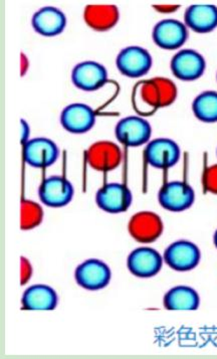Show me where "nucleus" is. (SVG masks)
Here are the masks:
<instances>
[{"instance_id":"5701e85b","label":"nucleus","mask_w":217,"mask_h":359,"mask_svg":"<svg viewBox=\"0 0 217 359\" xmlns=\"http://www.w3.org/2000/svg\"><path fill=\"white\" fill-rule=\"evenodd\" d=\"M193 114L200 121L217 122V92L204 91L200 93L192 102Z\"/></svg>"},{"instance_id":"c85d7f7f","label":"nucleus","mask_w":217,"mask_h":359,"mask_svg":"<svg viewBox=\"0 0 217 359\" xmlns=\"http://www.w3.org/2000/svg\"><path fill=\"white\" fill-rule=\"evenodd\" d=\"M216 80H217V74H216Z\"/></svg>"},{"instance_id":"1a4fd4ad","label":"nucleus","mask_w":217,"mask_h":359,"mask_svg":"<svg viewBox=\"0 0 217 359\" xmlns=\"http://www.w3.org/2000/svg\"><path fill=\"white\" fill-rule=\"evenodd\" d=\"M170 69L173 75L179 80L190 82L202 78L206 69V62L197 50L186 48L173 55Z\"/></svg>"},{"instance_id":"f3484780","label":"nucleus","mask_w":217,"mask_h":359,"mask_svg":"<svg viewBox=\"0 0 217 359\" xmlns=\"http://www.w3.org/2000/svg\"><path fill=\"white\" fill-rule=\"evenodd\" d=\"M96 118L93 108L85 104L74 103L62 110L61 124L70 133L84 134L93 128Z\"/></svg>"},{"instance_id":"6e6552de","label":"nucleus","mask_w":217,"mask_h":359,"mask_svg":"<svg viewBox=\"0 0 217 359\" xmlns=\"http://www.w3.org/2000/svg\"><path fill=\"white\" fill-rule=\"evenodd\" d=\"M131 237L141 244H151L162 236V219L153 212H139L133 215L128 224Z\"/></svg>"},{"instance_id":"b1692460","label":"nucleus","mask_w":217,"mask_h":359,"mask_svg":"<svg viewBox=\"0 0 217 359\" xmlns=\"http://www.w3.org/2000/svg\"><path fill=\"white\" fill-rule=\"evenodd\" d=\"M20 214V228L22 231L36 229L41 224L43 219V208L34 201L25 199L22 203Z\"/></svg>"},{"instance_id":"f257e3e1","label":"nucleus","mask_w":217,"mask_h":359,"mask_svg":"<svg viewBox=\"0 0 217 359\" xmlns=\"http://www.w3.org/2000/svg\"><path fill=\"white\" fill-rule=\"evenodd\" d=\"M178 95L176 85L170 79L156 76L142 81L134 87L132 104L139 116H150L157 110L172 105Z\"/></svg>"},{"instance_id":"cd10ccee","label":"nucleus","mask_w":217,"mask_h":359,"mask_svg":"<svg viewBox=\"0 0 217 359\" xmlns=\"http://www.w3.org/2000/svg\"><path fill=\"white\" fill-rule=\"evenodd\" d=\"M214 245H216V248L217 249V229L216 231V233H214Z\"/></svg>"},{"instance_id":"bb28decb","label":"nucleus","mask_w":217,"mask_h":359,"mask_svg":"<svg viewBox=\"0 0 217 359\" xmlns=\"http://www.w3.org/2000/svg\"><path fill=\"white\" fill-rule=\"evenodd\" d=\"M180 6H153L154 9H156L158 13H173L175 11H178Z\"/></svg>"},{"instance_id":"dca6fc26","label":"nucleus","mask_w":217,"mask_h":359,"mask_svg":"<svg viewBox=\"0 0 217 359\" xmlns=\"http://www.w3.org/2000/svg\"><path fill=\"white\" fill-rule=\"evenodd\" d=\"M87 161L94 170L108 172L119 168L122 151L119 146L112 141H98L88 149Z\"/></svg>"},{"instance_id":"2eb2a0df","label":"nucleus","mask_w":217,"mask_h":359,"mask_svg":"<svg viewBox=\"0 0 217 359\" xmlns=\"http://www.w3.org/2000/svg\"><path fill=\"white\" fill-rule=\"evenodd\" d=\"M59 156V147L50 139L38 137L25 142L24 158L31 168H50L55 163Z\"/></svg>"},{"instance_id":"c756f323","label":"nucleus","mask_w":217,"mask_h":359,"mask_svg":"<svg viewBox=\"0 0 217 359\" xmlns=\"http://www.w3.org/2000/svg\"><path fill=\"white\" fill-rule=\"evenodd\" d=\"M216 155H217V150H216Z\"/></svg>"},{"instance_id":"9b49d317","label":"nucleus","mask_w":217,"mask_h":359,"mask_svg":"<svg viewBox=\"0 0 217 359\" xmlns=\"http://www.w3.org/2000/svg\"><path fill=\"white\" fill-rule=\"evenodd\" d=\"M75 189L66 178L50 176L41 182L38 196L43 205L50 208H64L73 201Z\"/></svg>"},{"instance_id":"393cba45","label":"nucleus","mask_w":217,"mask_h":359,"mask_svg":"<svg viewBox=\"0 0 217 359\" xmlns=\"http://www.w3.org/2000/svg\"><path fill=\"white\" fill-rule=\"evenodd\" d=\"M202 187L205 192L217 196V163L203 171Z\"/></svg>"},{"instance_id":"0eeeda50","label":"nucleus","mask_w":217,"mask_h":359,"mask_svg":"<svg viewBox=\"0 0 217 359\" xmlns=\"http://www.w3.org/2000/svg\"><path fill=\"white\" fill-rule=\"evenodd\" d=\"M147 163L157 169H168L178 163L181 150L174 140L156 138L149 141L144 150Z\"/></svg>"},{"instance_id":"f8f14e48","label":"nucleus","mask_w":217,"mask_h":359,"mask_svg":"<svg viewBox=\"0 0 217 359\" xmlns=\"http://www.w3.org/2000/svg\"><path fill=\"white\" fill-rule=\"evenodd\" d=\"M152 39L155 45L163 50H179L188 39V29L179 20L166 18L156 23Z\"/></svg>"},{"instance_id":"423d86ee","label":"nucleus","mask_w":217,"mask_h":359,"mask_svg":"<svg viewBox=\"0 0 217 359\" xmlns=\"http://www.w3.org/2000/svg\"><path fill=\"white\" fill-rule=\"evenodd\" d=\"M133 203V194L124 184H107L96 194V203L108 214H121L127 212Z\"/></svg>"},{"instance_id":"7ed1b4c3","label":"nucleus","mask_w":217,"mask_h":359,"mask_svg":"<svg viewBox=\"0 0 217 359\" xmlns=\"http://www.w3.org/2000/svg\"><path fill=\"white\" fill-rule=\"evenodd\" d=\"M116 66L122 75L137 79L149 73L153 66V59L142 46H127L118 54Z\"/></svg>"},{"instance_id":"20e7f679","label":"nucleus","mask_w":217,"mask_h":359,"mask_svg":"<svg viewBox=\"0 0 217 359\" xmlns=\"http://www.w3.org/2000/svg\"><path fill=\"white\" fill-rule=\"evenodd\" d=\"M158 201L166 210L184 212L194 205L195 191L187 182L173 180L161 187L158 192Z\"/></svg>"},{"instance_id":"39448f33","label":"nucleus","mask_w":217,"mask_h":359,"mask_svg":"<svg viewBox=\"0 0 217 359\" xmlns=\"http://www.w3.org/2000/svg\"><path fill=\"white\" fill-rule=\"evenodd\" d=\"M164 262L177 272H188L200 265L202 252L189 241H177L168 245L163 255Z\"/></svg>"},{"instance_id":"a211bd4d","label":"nucleus","mask_w":217,"mask_h":359,"mask_svg":"<svg viewBox=\"0 0 217 359\" xmlns=\"http://www.w3.org/2000/svg\"><path fill=\"white\" fill-rule=\"evenodd\" d=\"M32 27L43 36L52 38L61 34L66 27V16L61 9L46 6L32 16Z\"/></svg>"},{"instance_id":"aec40b11","label":"nucleus","mask_w":217,"mask_h":359,"mask_svg":"<svg viewBox=\"0 0 217 359\" xmlns=\"http://www.w3.org/2000/svg\"><path fill=\"white\" fill-rule=\"evenodd\" d=\"M59 304V297L52 287L36 284L24 291L22 309L27 311H52Z\"/></svg>"},{"instance_id":"a878e982","label":"nucleus","mask_w":217,"mask_h":359,"mask_svg":"<svg viewBox=\"0 0 217 359\" xmlns=\"http://www.w3.org/2000/svg\"><path fill=\"white\" fill-rule=\"evenodd\" d=\"M22 263H20V284L22 286L29 283L32 276V267L31 264L24 257H22Z\"/></svg>"},{"instance_id":"f03ea898","label":"nucleus","mask_w":217,"mask_h":359,"mask_svg":"<svg viewBox=\"0 0 217 359\" xmlns=\"http://www.w3.org/2000/svg\"><path fill=\"white\" fill-rule=\"evenodd\" d=\"M117 140L126 147L148 144L152 136V127L142 116H127L115 127Z\"/></svg>"},{"instance_id":"412c9836","label":"nucleus","mask_w":217,"mask_h":359,"mask_svg":"<svg viewBox=\"0 0 217 359\" xmlns=\"http://www.w3.org/2000/svg\"><path fill=\"white\" fill-rule=\"evenodd\" d=\"M163 305L169 311H195L200 308V297L191 287L179 285L165 294Z\"/></svg>"},{"instance_id":"6ab92c4d","label":"nucleus","mask_w":217,"mask_h":359,"mask_svg":"<svg viewBox=\"0 0 217 359\" xmlns=\"http://www.w3.org/2000/svg\"><path fill=\"white\" fill-rule=\"evenodd\" d=\"M184 25L197 34H209L217 29V6L194 4L184 13Z\"/></svg>"},{"instance_id":"9d476101","label":"nucleus","mask_w":217,"mask_h":359,"mask_svg":"<svg viewBox=\"0 0 217 359\" xmlns=\"http://www.w3.org/2000/svg\"><path fill=\"white\" fill-rule=\"evenodd\" d=\"M111 278L112 272L110 267L97 259L85 261L76 269V282L85 290H102L110 283Z\"/></svg>"},{"instance_id":"4468645a","label":"nucleus","mask_w":217,"mask_h":359,"mask_svg":"<svg viewBox=\"0 0 217 359\" xmlns=\"http://www.w3.org/2000/svg\"><path fill=\"white\" fill-rule=\"evenodd\" d=\"M163 262L162 256L156 250L141 247L130 252L127 259V267L135 277L151 278L160 272Z\"/></svg>"},{"instance_id":"ddd939ff","label":"nucleus","mask_w":217,"mask_h":359,"mask_svg":"<svg viewBox=\"0 0 217 359\" xmlns=\"http://www.w3.org/2000/svg\"><path fill=\"white\" fill-rule=\"evenodd\" d=\"M108 81V71L100 62L85 61L78 64L71 71V82L85 92L100 90Z\"/></svg>"},{"instance_id":"4be33fe9","label":"nucleus","mask_w":217,"mask_h":359,"mask_svg":"<svg viewBox=\"0 0 217 359\" xmlns=\"http://www.w3.org/2000/svg\"><path fill=\"white\" fill-rule=\"evenodd\" d=\"M120 11L116 6H88L84 11L85 23L97 32H107L116 27Z\"/></svg>"}]
</instances>
